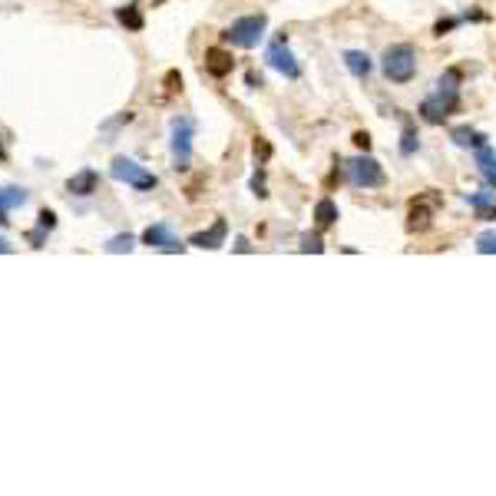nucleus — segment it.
<instances>
[{
	"label": "nucleus",
	"mask_w": 496,
	"mask_h": 496,
	"mask_svg": "<svg viewBox=\"0 0 496 496\" xmlns=\"http://www.w3.org/2000/svg\"><path fill=\"white\" fill-rule=\"evenodd\" d=\"M54 225H56V216L50 212V209H44V212L37 216V228L27 235V238H30V245L33 248H44V235H46V232H54Z\"/></svg>",
	"instance_id": "obj_17"
},
{
	"label": "nucleus",
	"mask_w": 496,
	"mask_h": 496,
	"mask_svg": "<svg viewBox=\"0 0 496 496\" xmlns=\"http://www.w3.org/2000/svg\"><path fill=\"white\" fill-rule=\"evenodd\" d=\"M410 222H407V228L410 232H423V228H430V209H427V205H417L414 202V209H410Z\"/></svg>",
	"instance_id": "obj_21"
},
{
	"label": "nucleus",
	"mask_w": 496,
	"mask_h": 496,
	"mask_svg": "<svg viewBox=\"0 0 496 496\" xmlns=\"http://www.w3.org/2000/svg\"><path fill=\"white\" fill-rule=\"evenodd\" d=\"M457 23H460V20H440V23H437V27H433V33H437V37H443V33H447V30H453Z\"/></svg>",
	"instance_id": "obj_25"
},
{
	"label": "nucleus",
	"mask_w": 496,
	"mask_h": 496,
	"mask_svg": "<svg viewBox=\"0 0 496 496\" xmlns=\"http://www.w3.org/2000/svg\"><path fill=\"white\" fill-rule=\"evenodd\" d=\"M354 142H357V146H361V149H371V136H367V132H354Z\"/></svg>",
	"instance_id": "obj_26"
},
{
	"label": "nucleus",
	"mask_w": 496,
	"mask_h": 496,
	"mask_svg": "<svg viewBox=\"0 0 496 496\" xmlns=\"http://www.w3.org/2000/svg\"><path fill=\"white\" fill-rule=\"evenodd\" d=\"M11 252H13V245L7 242V238H0V255H11Z\"/></svg>",
	"instance_id": "obj_28"
},
{
	"label": "nucleus",
	"mask_w": 496,
	"mask_h": 496,
	"mask_svg": "<svg viewBox=\"0 0 496 496\" xmlns=\"http://www.w3.org/2000/svg\"><path fill=\"white\" fill-rule=\"evenodd\" d=\"M473 152H476V173L483 175V182L490 185V189H496V152H493V146L483 142V146L473 149Z\"/></svg>",
	"instance_id": "obj_12"
},
{
	"label": "nucleus",
	"mask_w": 496,
	"mask_h": 496,
	"mask_svg": "<svg viewBox=\"0 0 496 496\" xmlns=\"http://www.w3.org/2000/svg\"><path fill=\"white\" fill-rule=\"evenodd\" d=\"M192 136H195L192 119L173 116V123H169V149H173L175 169H189L192 166Z\"/></svg>",
	"instance_id": "obj_5"
},
{
	"label": "nucleus",
	"mask_w": 496,
	"mask_h": 496,
	"mask_svg": "<svg viewBox=\"0 0 496 496\" xmlns=\"http://www.w3.org/2000/svg\"><path fill=\"white\" fill-rule=\"evenodd\" d=\"M345 66L357 76V80H367V76H371V70H374L371 56L361 54V50H347V54H345Z\"/></svg>",
	"instance_id": "obj_15"
},
{
	"label": "nucleus",
	"mask_w": 496,
	"mask_h": 496,
	"mask_svg": "<svg viewBox=\"0 0 496 496\" xmlns=\"http://www.w3.org/2000/svg\"><path fill=\"white\" fill-rule=\"evenodd\" d=\"M265 30H268V17L265 13H248V17H238L232 27L222 30V40L232 46H242V50H252V46L261 44Z\"/></svg>",
	"instance_id": "obj_2"
},
{
	"label": "nucleus",
	"mask_w": 496,
	"mask_h": 496,
	"mask_svg": "<svg viewBox=\"0 0 496 496\" xmlns=\"http://www.w3.org/2000/svg\"><path fill=\"white\" fill-rule=\"evenodd\" d=\"M265 60H268L271 70H278V73H281V76H288V80H298V76H302V63H298V60H294V54L288 50L285 37H278V40H275V44L268 46Z\"/></svg>",
	"instance_id": "obj_7"
},
{
	"label": "nucleus",
	"mask_w": 496,
	"mask_h": 496,
	"mask_svg": "<svg viewBox=\"0 0 496 496\" xmlns=\"http://www.w3.org/2000/svg\"><path fill=\"white\" fill-rule=\"evenodd\" d=\"M302 252H324L321 238H318V235H304L302 238Z\"/></svg>",
	"instance_id": "obj_24"
},
{
	"label": "nucleus",
	"mask_w": 496,
	"mask_h": 496,
	"mask_svg": "<svg viewBox=\"0 0 496 496\" xmlns=\"http://www.w3.org/2000/svg\"><path fill=\"white\" fill-rule=\"evenodd\" d=\"M132 245H136V238H132L130 232H126V235H113L103 248H106L109 255H123V252H132Z\"/></svg>",
	"instance_id": "obj_22"
},
{
	"label": "nucleus",
	"mask_w": 496,
	"mask_h": 496,
	"mask_svg": "<svg viewBox=\"0 0 496 496\" xmlns=\"http://www.w3.org/2000/svg\"><path fill=\"white\" fill-rule=\"evenodd\" d=\"M421 149V132L414 119H404V130H400V156H414Z\"/></svg>",
	"instance_id": "obj_16"
},
{
	"label": "nucleus",
	"mask_w": 496,
	"mask_h": 496,
	"mask_svg": "<svg viewBox=\"0 0 496 496\" xmlns=\"http://www.w3.org/2000/svg\"><path fill=\"white\" fill-rule=\"evenodd\" d=\"M225 235H228V222H225V218H216L212 228L195 232V235L189 238V245H195V248H222V245H225Z\"/></svg>",
	"instance_id": "obj_9"
},
{
	"label": "nucleus",
	"mask_w": 496,
	"mask_h": 496,
	"mask_svg": "<svg viewBox=\"0 0 496 496\" xmlns=\"http://www.w3.org/2000/svg\"><path fill=\"white\" fill-rule=\"evenodd\" d=\"M345 175H347V182L354 185V189H380V185L388 182L384 166H380L374 156H367V152L345 162Z\"/></svg>",
	"instance_id": "obj_4"
},
{
	"label": "nucleus",
	"mask_w": 496,
	"mask_h": 496,
	"mask_svg": "<svg viewBox=\"0 0 496 496\" xmlns=\"http://www.w3.org/2000/svg\"><path fill=\"white\" fill-rule=\"evenodd\" d=\"M116 20L126 27V30H142V11L140 4H126V7H116Z\"/></svg>",
	"instance_id": "obj_19"
},
{
	"label": "nucleus",
	"mask_w": 496,
	"mask_h": 496,
	"mask_svg": "<svg viewBox=\"0 0 496 496\" xmlns=\"http://www.w3.org/2000/svg\"><path fill=\"white\" fill-rule=\"evenodd\" d=\"M460 109V70H447V73L433 83V93L421 103V119L427 123H443V119Z\"/></svg>",
	"instance_id": "obj_1"
},
{
	"label": "nucleus",
	"mask_w": 496,
	"mask_h": 496,
	"mask_svg": "<svg viewBox=\"0 0 496 496\" xmlns=\"http://www.w3.org/2000/svg\"><path fill=\"white\" fill-rule=\"evenodd\" d=\"M0 159H4V146H0Z\"/></svg>",
	"instance_id": "obj_29"
},
{
	"label": "nucleus",
	"mask_w": 496,
	"mask_h": 496,
	"mask_svg": "<svg viewBox=\"0 0 496 496\" xmlns=\"http://www.w3.org/2000/svg\"><path fill=\"white\" fill-rule=\"evenodd\" d=\"M417 73V50L410 44H394L384 50V76L390 83H410Z\"/></svg>",
	"instance_id": "obj_3"
},
{
	"label": "nucleus",
	"mask_w": 496,
	"mask_h": 496,
	"mask_svg": "<svg viewBox=\"0 0 496 496\" xmlns=\"http://www.w3.org/2000/svg\"><path fill=\"white\" fill-rule=\"evenodd\" d=\"M66 192H70V195H93V192H99V173H97V169H80L76 175L66 179Z\"/></svg>",
	"instance_id": "obj_11"
},
{
	"label": "nucleus",
	"mask_w": 496,
	"mask_h": 496,
	"mask_svg": "<svg viewBox=\"0 0 496 496\" xmlns=\"http://www.w3.org/2000/svg\"><path fill=\"white\" fill-rule=\"evenodd\" d=\"M466 202L480 212V218L496 216V192H466Z\"/></svg>",
	"instance_id": "obj_18"
},
{
	"label": "nucleus",
	"mask_w": 496,
	"mask_h": 496,
	"mask_svg": "<svg viewBox=\"0 0 496 496\" xmlns=\"http://www.w3.org/2000/svg\"><path fill=\"white\" fill-rule=\"evenodd\" d=\"M232 66H235V60H232V54L228 50H222V46H212V50H205V70L212 76H228L232 73Z\"/></svg>",
	"instance_id": "obj_13"
},
{
	"label": "nucleus",
	"mask_w": 496,
	"mask_h": 496,
	"mask_svg": "<svg viewBox=\"0 0 496 496\" xmlns=\"http://www.w3.org/2000/svg\"><path fill=\"white\" fill-rule=\"evenodd\" d=\"M476 252H480V255H493L496 252V232H483V235L476 238Z\"/></svg>",
	"instance_id": "obj_23"
},
{
	"label": "nucleus",
	"mask_w": 496,
	"mask_h": 496,
	"mask_svg": "<svg viewBox=\"0 0 496 496\" xmlns=\"http://www.w3.org/2000/svg\"><path fill=\"white\" fill-rule=\"evenodd\" d=\"M235 252H252V245H248V238H235Z\"/></svg>",
	"instance_id": "obj_27"
},
{
	"label": "nucleus",
	"mask_w": 496,
	"mask_h": 496,
	"mask_svg": "<svg viewBox=\"0 0 496 496\" xmlns=\"http://www.w3.org/2000/svg\"><path fill=\"white\" fill-rule=\"evenodd\" d=\"M142 245L149 248H159V252H182V242L175 238V232L166 222H159V225H149L146 232H142Z\"/></svg>",
	"instance_id": "obj_8"
},
{
	"label": "nucleus",
	"mask_w": 496,
	"mask_h": 496,
	"mask_svg": "<svg viewBox=\"0 0 496 496\" xmlns=\"http://www.w3.org/2000/svg\"><path fill=\"white\" fill-rule=\"evenodd\" d=\"M337 222V205L331 199H321V202L314 205V225L318 228H331Z\"/></svg>",
	"instance_id": "obj_20"
},
{
	"label": "nucleus",
	"mask_w": 496,
	"mask_h": 496,
	"mask_svg": "<svg viewBox=\"0 0 496 496\" xmlns=\"http://www.w3.org/2000/svg\"><path fill=\"white\" fill-rule=\"evenodd\" d=\"M109 175H113L116 182H126V185H132V189H140V192H152V189L159 185V179H156L149 169H142L136 159H130V156H116L113 166H109Z\"/></svg>",
	"instance_id": "obj_6"
},
{
	"label": "nucleus",
	"mask_w": 496,
	"mask_h": 496,
	"mask_svg": "<svg viewBox=\"0 0 496 496\" xmlns=\"http://www.w3.org/2000/svg\"><path fill=\"white\" fill-rule=\"evenodd\" d=\"M27 199H30L27 189H20V185H4V189H0V225L4 228L11 225V209L23 205Z\"/></svg>",
	"instance_id": "obj_10"
},
{
	"label": "nucleus",
	"mask_w": 496,
	"mask_h": 496,
	"mask_svg": "<svg viewBox=\"0 0 496 496\" xmlns=\"http://www.w3.org/2000/svg\"><path fill=\"white\" fill-rule=\"evenodd\" d=\"M450 140L460 146V149H480L486 142V136L483 132H476L473 126H453L450 130Z\"/></svg>",
	"instance_id": "obj_14"
}]
</instances>
